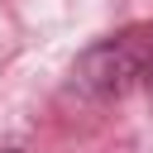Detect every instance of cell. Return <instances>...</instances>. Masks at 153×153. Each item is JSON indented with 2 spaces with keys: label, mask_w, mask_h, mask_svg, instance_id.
<instances>
[{
  "label": "cell",
  "mask_w": 153,
  "mask_h": 153,
  "mask_svg": "<svg viewBox=\"0 0 153 153\" xmlns=\"http://www.w3.org/2000/svg\"><path fill=\"white\" fill-rule=\"evenodd\" d=\"M148 76H153V24H134L91 43L72 62L67 91L81 100H124L129 91H143Z\"/></svg>",
  "instance_id": "cell-1"
},
{
  "label": "cell",
  "mask_w": 153,
  "mask_h": 153,
  "mask_svg": "<svg viewBox=\"0 0 153 153\" xmlns=\"http://www.w3.org/2000/svg\"><path fill=\"white\" fill-rule=\"evenodd\" d=\"M143 91H148V100H153V76H148V86H143Z\"/></svg>",
  "instance_id": "cell-2"
}]
</instances>
